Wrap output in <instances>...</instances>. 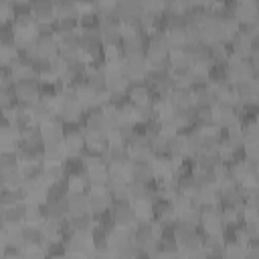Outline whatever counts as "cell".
<instances>
[{"label":"cell","instance_id":"cell-1","mask_svg":"<svg viewBox=\"0 0 259 259\" xmlns=\"http://www.w3.org/2000/svg\"><path fill=\"white\" fill-rule=\"evenodd\" d=\"M121 75L130 81V83H136V81H146V75H148V65H146V57L144 59H134V57H123L121 59V67H119Z\"/></svg>","mask_w":259,"mask_h":259},{"label":"cell","instance_id":"cell-2","mask_svg":"<svg viewBox=\"0 0 259 259\" xmlns=\"http://www.w3.org/2000/svg\"><path fill=\"white\" fill-rule=\"evenodd\" d=\"M61 142H63V146H65V150H67V158L77 156V154L85 148V140H83V134H81V125H79V123H67Z\"/></svg>","mask_w":259,"mask_h":259},{"label":"cell","instance_id":"cell-3","mask_svg":"<svg viewBox=\"0 0 259 259\" xmlns=\"http://www.w3.org/2000/svg\"><path fill=\"white\" fill-rule=\"evenodd\" d=\"M12 93H14L16 101H20V103H32V101L38 99L40 83L38 81H14Z\"/></svg>","mask_w":259,"mask_h":259},{"label":"cell","instance_id":"cell-4","mask_svg":"<svg viewBox=\"0 0 259 259\" xmlns=\"http://www.w3.org/2000/svg\"><path fill=\"white\" fill-rule=\"evenodd\" d=\"M204 235L210 233H219L223 231V219H221V208L219 206H208V208H200V225Z\"/></svg>","mask_w":259,"mask_h":259},{"label":"cell","instance_id":"cell-5","mask_svg":"<svg viewBox=\"0 0 259 259\" xmlns=\"http://www.w3.org/2000/svg\"><path fill=\"white\" fill-rule=\"evenodd\" d=\"M89 194V212L93 217H99V214H105L109 212L111 204H113V196L109 190H103V192H87Z\"/></svg>","mask_w":259,"mask_h":259},{"label":"cell","instance_id":"cell-6","mask_svg":"<svg viewBox=\"0 0 259 259\" xmlns=\"http://www.w3.org/2000/svg\"><path fill=\"white\" fill-rule=\"evenodd\" d=\"M40 61H53L59 57V40L55 34H36Z\"/></svg>","mask_w":259,"mask_h":259},{"label":"cell","instance_id":"cell-7","mask_svg":"<svg viewBox=\"0 0 259 259\" xmlns=\"http://www.w3.org/2000/svg\"><path fill=\"white\" fill-rule=\"evenodd\" d=\"M30 14L36 22H55V2L53 0H30Z\"/></svg>","mask_w":259,"mask_h":259},{"label":"cell","instance_id":"cell-8","mask_svg":"<svg viewBox=\"0 0 259 259\" xmlns=\"http://www.w3.org/2000/svg\"><path fill=\"white\" fill-rule=\"evenodd\" d=\"M125 95H127V101H132L134 105H144L152 101V87L146 81H136V83H130Z\"/></svg>","mask_w":259,"mask_h":259},{"label":"cell","instance_id":"cell-9","mask_svg":"<svg viewBox=\"0 0 259 259\" xmlns=\"http://www.w3.org/2000/svg\"><path fill=\"white\" fill-rule=\"evenodd\" d=\"M67 217L89 212V194L87 192H67Z\"/></svg>","mask_w":259,"mask_h":259},{"label":"cell","instance_id":"cell-10","mask_svg":"<svg viewBox=\"0 0 259 259\" xmlns=\"http://www.w3.org/2000/svg\"><path fill=\"white\" fill-rule=\"evenodd\" d=\"M113 10H115L119 22L121 20H130V18H138L144 12L142 0H117L113 4Z\"/></svg>","mask_w":259,"mask_h":259},{"label":"cell","instance_id":"cell-11","mask_svg":"<svg viewBox=\"0 0 259 259\" xmlns=\"http://www.w3.org/2000/svg\"><path fill=\"white\" fill-rule=\"evenodd\" d=\"M233 14H235V18L239 20V24L257 22V4H255V0L233 2Z\"/></svg>","mask_w":259,"mask_h":259},{"label":"cell","instance_id":"cell-12","mask_svg":"<svg viewBox=\"0 0 259 259\" xmlns=\"http://www.w3.org/2000/svg\"><path fill=\"white\" fill-rule=\"evenodd\" d=\"M40 127V136H42V144L47 142H61L63 140V132H65V123L55 115L53 119H49L47 123L38 125Z\"/></svg>","mask_w":259,"mask_h":259},{"label":"cell","instance_id":"cell-13","mask_svg":"<svg viewBox=\"0 0 259 259\" xmlns=\"http://www.w3.org/2000/svg\"><path fill=\"white\" fill-rule=\"evenodd\" d=\"M42 214L45 219H53V221H65L67 219V200L63 198H47V202L42 204Z\"/></svg>","mask_w":259,"mask_h":259},{"label":"cell","instance_id":"cell-14","mask_svg":"<svg viewBox=\"0 0 259 259\" xmlns=\"http://www.w3.org/2000/svg\"><path fill=\"white\" fill-rule=\"evenodd\" d=\"M42 158H45V164H63L67 160V150L63 146V142L42 144Z\"/></svg>","mask_w":259,"mask_h":259},{"label":"cell","instance_id":"cell-15","mask_svg":"<svg viewBox=\"0 0 259 259\" xmlns=\"http://www.w3.org/2000/svg\"><path fill=\"white\" fill-rule=\"evenodd\" d=\"M170 99H172L174 109H188L194 105V93L190 87H178L176 85L170 93Z\"/></svg>","mask_w":259,"mask_h":259},{"label":"cell","instance_id":"cell-16","mask_svg":"<svg viewBox=\"0 0 259 259\" xmlns=\"http://www.w3.org/2000/svg\"><path fill=\"white\" fill-rule=\"evenodd\" d=\"M130 180L150 184L154 180V170L150 162H132L130 166Z\"/></svg>","mask_w":259,"mask_h":259},{"label":"cell","instance_id":"cell-17","mask_svg":"<svg viewBox=\"0 0 259 259\" xmlns=\"http://www.w3.org/2000/svg\"><path fill=\"white\" fill-rule=\"evenodd\" d=\"M55 2V20L59 18H79V8L75 0H53Z\"/></svg>","mask_w":259,"mask_h":259},{"label":"cell","instance_id":"cell-18","mask_svg":"<svg viewBox=\"0 0 259 259\" xmlns=\"http://www.w3.org/2000/svg\"><path fill=\"white\" fill-rule=\"evenodd\" d=\"M152 188L150 184H144V182H136V180H130L127 182V198L134 202V200H144V198H152Z\"/></svg>","mask_w":259,"mask_h":259},{"label":"cell","instance_id":"cell-19","mask_svg":"<svg viewBox=\"0 0 259 259\" xmlns=\"http://www.w3.org/2000/svg\"><path fill=\"white\" fill-rule=\"evenodd\" d=\"M67 192H87V172H75L65 176Z\"/></svg>","mask_w":259,"mask_h":259},{"label":"cell","instance_id":"cell-20","mask_svg":"<svg viewBox=\"0 0 259 259\" xmlns=\"http://www.w3.org/2000/svg\"><path fill=\"white\" fill-rule=\"evenodd\" d=\"M59 61L67 67H75L83 63V55L79 49H59Z\"/></svg>","mask_w":259,"mask_h":259},{"label":"cell","instance_id":"cell-21","mask_svg":"<svg viewBox=\"0 0 259 259\" xmlns=\"http://www.w3.org/2000/svg\"><path fill=\"white\" fill-rule=\"evenodd\" d=\"M119 45H121V32H119V26L101 32V47H119Z\"/></svg>","mask_w":259,"mask_h":259},{"label":"cell","instance_id":"cell-22","mask_svg":"<svg viewBox=\"0 0 259 259\" xmlns=\"http://www.w3.org/2000/svg\"><path fill=\"white\" fill-rule=\"evenodd\" d=\"M142 8L144 12L164 14V0H142Z\"/></svg>","mask_w":259,"mask_h":259},{"label":"cell","instance_id":"cell-23","mask_svg":"<svg viewBox=\"0 0 259 259\" xmlns=\"http://www.w3.org/2000/svg\"><path fill=\"white\" fill-rule=\"evenodd\" d=\"M30 0H10V4L12 6H24V4H28Z\"/></svg>","mask_w":259,"mask_h":259},{"label":"cell","instance_id":"cell-24","mask_svg":"<svg viewBox=\"0 0 259 259\" xmlns=\"http://www.w3.org/2000/svg\"><path fill=\"white\" fill-rule=\"evenodd\" d=\"M4 2H10V0H0V4H4Z\"/></svg>","mask_w":259,"mask_h":259}]
</instances>
